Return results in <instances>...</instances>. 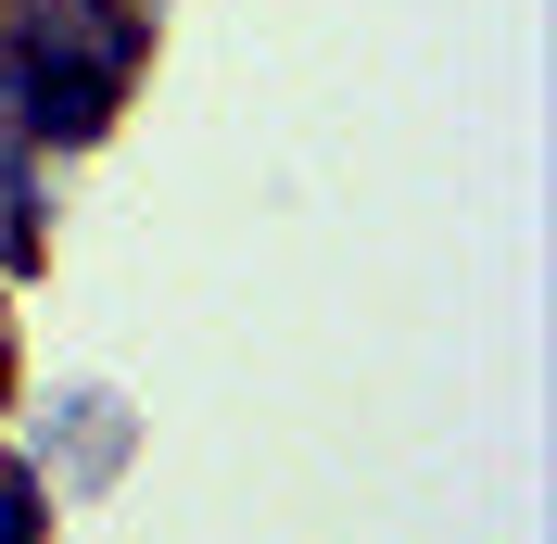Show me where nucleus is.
<instances>
[{
	"mask_svg": "<svg viewBox=\"0 0 557 544\" xmlns=\"http://www.w3.org/2000/svg\"><path fill=\"white\" fill-rule=\"evenodd\" d=\"M0 544H51V494L26 456H0Z\"/></svg>",
	"mask_w": 557,
	"mask_h": 544,
	"instance_id": "obj_2",
	"label": "nucleus"
},
{
	"mask_svg": "<svg viewBox=\"0 0 557 544\" xmlns=\"http://www.w3.org/2000/svg\"><path fill=\"white\" fill-rule=\"evenodd\" d=\"M139 76V0H0V102L26 139H102Z\"/></svg>",
	"mask_w": 557,
	"mask_h": 544,
	"instance_id": "obj_1",
	"label": "nucleus"
}]
</instances>
